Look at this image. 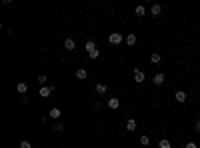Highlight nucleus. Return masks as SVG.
I'll use <instances>...</instances> for the list:
<instances>
[{"mask_svg": "<svg viewBox=\"0 0 200 148\" xmlns=\"http://www.w3.org/2000/svg\"><path fill=\"white\" fill-rule=\"evenodd\" d=\"M108 42H110V44H120V42H122V34L112 32L110 36H108Z\"/></svg>", "mask_w": 200, "mask_h": 148, "instance_id": "1", "label": "nucleus"}, {"mask_svg": "<svg viewBox=\"0 0 200 148\" xmlns=\"http://www.w3.org/2000/svg\"><path fill=\"white\" fill-rule=\"evenodd\" d=\"M118 106H120V100L116 98V96H112V98H108V108H110V110H116Z\"/></svg>", "mask_w": 200, "mask_h": 148, "instance_id": "2", "label": "nucleus"}, {"mask_svg": "<svg viewBox=\"0 0 200 148\" xmlns=\"http://www.w3.org/2000/svg\"><path fill=\"white\" fill-rule=\"evenodd\" d=\"M154 84H156V86H160V84H164V80H166V76H164V74L162 72H158V74H154Z\"/></svg>", "mask_w": 200, "mask_h": 148, "instance_id": "3", "label": "nucleus"}, {"mask_svg": "<svg viewBox=\"0 0 200 148\" xmlns=\"http://www.w3.org/2000/svg\"><path fill=\"white\" fill-rule=\"evenodd\" d=\"M134 82H138V84H142V82H144V72H142V70H138V68L134 70Z\"/></svg>", "mask_w": 200, "mask_h": 148, "instance_id": "4", "label": "nucleus"}, {"mask_svg": "<svg viewBox=\"0 0 200 148\" xmlns=\"http://www.w3.org/2000/svg\"><path fill=\"white\" fill-rule=\"evenodd\" d=\"M52 90H54L52 86H42L40 88V96H42V98H48V96L52 94Z\"/></svg>", "mask_w": 200, "mask_h": 148, "instance_id": "5", "label": "nucleus"}, {"mask_svg": "<svg viewBox=\"0 0 200 148\" xmlns=\"http://www.w3.org/2000/svg\"><path fill=\"white\" fill-rule=\"evenodd\" d=\"M64 48H66V50H70V52H72L74 48H76V42H74L72 38H66V40H64Z\"/></svg>", "mask_w": 200, "mask_h": 148, "instance_id": "6", "label": "nucleus"}, {"mask_svg": "<svg viewBox=\"0 0 200 148\" xmlns=\"http://www.w3.org/2000/svg\"><path fill=\"white\" fill-rule=\"evenodd\" d=\"M48 116H50V118H54V120H58V118H60V108H56V106L50 108V114H48Z\"/></svg>", "mask_w": 200, "mask_h": 148, "instance_id": "7", "label": "nucleus"}, {"mask_svg": "<svg viewBox=\"0 0 200 148\" xmlns=\"http://www.w3.org/2000/svg\"><path fill=\"white\" fill-rule=\"evenodd\" d=\"M16 90H18L20 94H26V92H28V84H26V82H20L18 86H16Z\"/></svg>", "mask_w": 200, "mask_h": 148, "instance_id": "8", "label": "nucleus"}, {"mask_svg": "<svg viewBox=\"0 0 200 148\" xmlns=\"http://www.w3.org/2000/svg\"><path fill=\"white\" fill-rule=\"evenodd\" d=\"M126 130H128V132H134V130H136V120L130 118V120L126 122Z\"/></svg>", "mask_w": 200, "mask_h": 148, "instance_id": "9", "label": "nucleus"}, {"mask_svg": "<svg viewBox=\"0 0 200 148\" xmlns=\"http://www.w3.org/2000/svg\"><path fill=\"white\" fill-rule=\"evenodd\" d=\"M126 44L128 46H134V44H136V34H128L126 36Z\"/></svg>", "mask_w": 200, "mask_h": 148, "instance_id": "10", "label": "nucleus"}, {"mask_svg": "<svg viewBox=\"0 0 200 148\" xmlns=\"http://www.w3.org/2000/svg\"><path fill=\"white\" fill-rule=\"evenodd\" d=\"M174 98H176L178 102H184V100H186V92H182V90H178V92L174 94Z\"/></svg>", "mask_w": 200, "mask_h": 148, "instance_id": "11", "label": "nucleus"}, {"mask_svg": "<svg viewBox=\"0 0 200 148\" xmlns=\"http://www.w3.org/2000/svg\"><path fill=\"white\" fill-rule=\"evenodd\" d=\"M76 78H78V80H84V78H86V70H84V68H78V70H76Z\"/></svg>", "mask_w": 200, "mask_h": 148, "instance_id": "12", "label": "nucleus"}, {"mask_svg": "<svg viewBox=\"0 0 200 148\" xmlns=\"http://www.w3.org/2000/svg\"><path fill=\"white\" fill-rule=\"evenodd\" d=\"M160 12H162V8H160L158 4H154V6L150 8V14H152V16H160Z\"/></svg>", "mask_w": 200, "mask_h": 148, "instance_id": "13", "label": "nucleus"}, {"mask_svg": "<svg viewBox=\"0 0 200 148\" xmlns=\"http://www.w3.org/2000/svg\"><path fill=\"white\" fill-rule=\"evenodd\" d=\"M96 92H98V94H106V92H108L106 84H96Z\"/></svg>", "mask_w": 200, "mask_h": 148, "instance_id": "14", "label": "nucleus"}, {"mask_svg": "<svg viewBox=\"0 0 200 148\" xmlns=\"http://www.w3.org/2000/svg\"><path fill=\"white\" fill-rule=\"evenodd\" d=\"M134 12H136V16H144V14H146V8H144L142 4H140V6H136V8H134Z\"/></svg>", "mask_w": 200, "mask_h": 148, "instance_id": "15", "label": "nucleus"}, {"mask_svg": "<svg viewBox=\"0 0 200 148\" xmlns=\"http://www.w3.org/2000/svg\"><path fill=\"white\" fill-rule=\"evenodd\" d=\"M160 148H172V144H170V140H166V138H162V140L158 142Z\"/></svg>", "mask_w": 200, "mask_h": 148, "instance_id": "16", "label": "nucleus"}, {"mask_svg": "<svg viewBox=\"0 0 200 148\" xmlns=\"http://www.w3.org/2000/svg\"><path fill=\"white\" fill-rule=\"evenodd\" d=\"M84 48H86V52L90 54V52H92V50H96V44H94L92 40H88V42H86V46H84Z\"/></svg>", "mask_w": 200, "mask_h": 148, "instance_id": "17", "label": "nucleus"}, {"mask_svg": "<svg viewBox=\"0 0 200 148\" xmlns=\"http://www.w3.org/2000/svg\"><path fill=\"white\" fill-rule=\"evenodd\" d=\"M52 130H54V132H62V130H64L62 122H54V124H52Z\"/></svg>", "mask_w": 200, "mask_h": 148, "instance_id": "18", "label": "nucleus"}, {"mask_svg": "<svg viewBox=\"0 0 200 148\" xmlns=\"http://www.w3.org/2000/svg\"><path fill=\"white\" fill-rule=\"evenodd\" d=\"M150 62H152V64H158V62H160V54H158V52H154L152 56H150Z\"/></svg>", "mask_w": 200, "mask_h": 148, "instance_id": "19", "label": "nucleus"}, {"mask_svg": "<svg viewBox=\"0 0 200 148\" xmlns=\"http://www.w3.org/2000/svg\"><path fill=\"white\" fill-rule=\"evenodd\" d=\"M140 144H142V146H148V144H150V138H148V136H140Z\"/></svg>", "mask_w": 200, "mask_h": 148, "instance_id": "20", "label": "nucleus"}, {"mask_svg": "<svg viewBox=\"0 0 200 148\" xmlns=\"http://www.w3.org/2000/svg\"><path fill=\"white\" fill-rule=\"evenodd\" d=\"M88 56H90V58H92V60H94V58H98V56H100V50H98V48H96V50H92V52L88 54Z\"/></svg>", "mask_w": 200, "mask_h": 148, "instance_id": "21", "label": "nucleus"}, {"mask_svg": "<svg viewBox=\"0 0 200 148\" xmlns=\"http://www.w3.org/2000/svg\"><path fill=\"white\" fill-rule=\"evenodd\" d=\"M46 80H48V78L44 76V74H40V76H38V82L42 84V86H46Z\"/></svg>", "mask_w": 200, "mask_h": 148, "instance_id": "22", "label": "nucleus"}, {"mask_svg": "<svg viewBox=\"0 0 200 148\" xmlns=\"http://www.w3.org/2000/svg\"><path fill=\"white\" fill-rule=\"evenodd\" d=\"M20 148H32V144H30L28 140H22L20 142Z\"/></svg>", "mask_w": 200, "mask_h": 148, "instance_id": "23", "label": "nucleus"}, {"mask_svg": "<svg viewBox=\"0 0 200 148\" xmlns=\"http://www.w3.org/2000/svg\"><path fill=\"white\" fill-rule=\"evenodd\" d=\"M194 130H196V132H200V120H196V124H194Z\"/></svg>", "mask_w": 200, "mask_h": 148, "instance_id": "24", "label": "nucleus"}, {"mask_svg": "<svg viewBox=\"0 0 200 148\" xmlns=\"http://www.w3.org/2000/svg\"><path fill=\"white\" fill-rule=\"evenodd\" d=\"M184 148H198V146H196L194 142H188V144H186V146H184Z\"/></svg>", "mask_w": 200, "mask_h": 148, "instance_id": "25", "label": "nucleus"}]
</instances>
